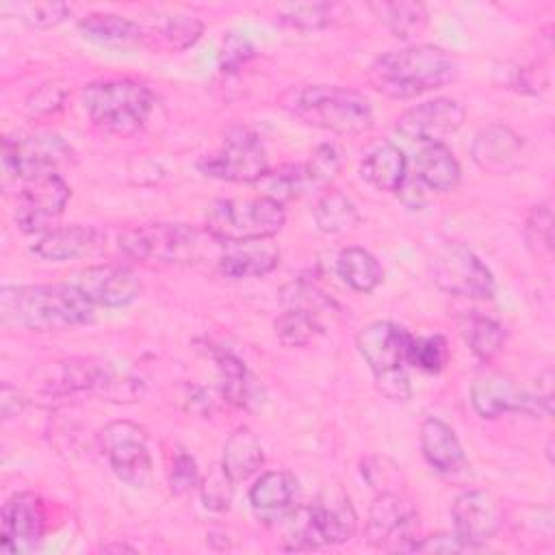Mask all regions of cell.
<instances>
[{"mask_svg":"<svg viewBox=\"0 0 555 555\" xmlns=\"http://www.w3.org/2000/svg\"><path fill=\"white\" fill-rule=\"evenodd\" d=\"M93 304L72 284L4 286L0 317L7 327L33 332H61L93 321Z\"/></svg>","mask_w":555,"mask_h":555,"instance_id":"1","label":"cell"},{"mask_svg":"<svg viewBox=\"0 0 555 555\" xmlns=\"http://www.w3.org/2000/svg\"><path fill=\"white\" fill-rule=\"evenodd\" d=\"M455 69L457 65L444 48L421 43L379 54L369 67V82L388 98L408 100L444 87L453 80Z\"/></svg>","mask_w":555,"mask_h":555,"instance_id":"2","label":"cell"},{"mask_svg":"<svg viewBox=\"0 0 555 555\" xmlns=\"http://www.w3.org/2000/svg\"><path fill=\"white\" fill-rule=\"evenodd\" d=\"M117 243L128 258L163 264H219L223 251V243L206 228L186 223H141L124 230Z\"/></svg>","mask_w":555,"mask_h":555,"instance_id":"3","label":"cell"},{"mask_svg":"<svg viewBox=\"0 0 555 555\" xmlns=\"http://www.w3.org/2000/svg\"><path fill=\"white\" fill-rule=\"evenodd\" d=\"M284 106L306 124L345 137L362 134L373 126L369 100L349 87L306 85L293 89Z\"/></svg>","mask_w":555,"mask_h":555,"instance_id":"4","label":"cell"},{"mask_svg":"<svg viewBox=\"0 0 555 555\" xmlns=\"http://www.w3.org/2000/svg\"><path fill=\"white\" fill-rule=\"evenodd\" d=\"M286 551H312L321 546L343 544L353 538L358 516L349 494L338 486L321 490L314 503L299 505L286 518Z\"/></svg>","mask_w":555,"mask_h":555,"instance_id":"5","label":"cell"},{"mask_svg":"<svg viewBox=\"0 0 555 555\" xmlns=\"http://www.w3.org/2000/svg\"><path fill=\"white\" fill-rule=\"evenodd\" d=\"M82 106L98 130L117 137H132L145 126L154 98L139 80L108 78L89 82L82 89Z\"/></svg>","mask_w":555,"mask_h":555,"instance_id":"6","label":"cell"},{"mask_svg":"<svg viewBox=\"0 0 555 555\" xmlns=\"http://www.w3.org/2000/svg\"><path fill=\"white\" fill-rule=\"evenodd\" d=\"M410 338L412 334L392 321H373L356 336V347L373 373L375 388L392 401H408L412 397L405 373Z\"/></svg>","mask_w":555,"mask_h":555,"instance_id":"7","label":"cell"},{"mask_svg":"<svg viewBox=\"0 0 555 555\" xmlns=\"http://www.w3.org/2000/svg\"><path fill=\"white\" fill-rule=\"evenodd\" d=\"M284 221V206L264 195L251 199H215L206 208V230L221 243L273 238Z\"/></svg>","mask_w":555,"mask_h":555,"instance_id":"8","label":"cell"},{"mask_svg":"<svg viewBox=\"0 0 555 555\" xmlns=\"http://www.w3.org/2000/svg\"><path fill=\"white\" fill-rule=\"evenodd\" d=\"M197 169L206 178L228 182H258L269 171L264 145L249 128H232L219 150L202 156Z\"/></svg>","mask_w":555,"mask_h":555,"instance_id":"9","label":"cell"},{"mask_svg":"<svg viewBox=\"0 0 555 555\" xmlns=\"http://www.w3.org/2000/svg\"><path fill=\"white\" fill-rule=\"evenodd\" d=\"M429 269L436 286L444 293L470 299H490L494 295L492 271L462 243H442L434 251Z\"/></svg>","mask_w":555,"mask_h":555,"instance_id":"10","label":"cell"},{"mask_svg":"<svg viewBox=\"0 0 555 555\" xmlns=\"http://www.w3.org/2000/svg\"><path fill=\"white\" fill-rule=\"evenodd\" d=\"M418 512L399 492L382 490L366 516L364 538L373 548L379 551H410L418 540Z\"/></svg>","mask_w":555,"mask_h":555,"instance_id":"11","label":"cell"},{"mask_svg":"<svg viewBox=\"0 0 555 555\" xmlns=\"http://www.w3.org/2000/svg\"><path fill=\"white\" fill-rule=\"evenodd\" d=\"M98 442L115 477L130 488H145L152 479V455L147 431L132 421H113L100 434Z\"/></svg>","mask_w":555,"mask_h":555,"instance_id":"12","label":"cell"},{"mask_svg":"<svg viewBox=\"0 0 555 555\" xmlns=\"http://www.w3.org/2000/svg\"><path fill=\"white\" fill-rule=\"evenodd\" d=\"M69 154V145L54 132H15L2 139V167L20 180L56 171Z\"/></svg>","mask_w":555,"mask_h":555,"instance_id":"13","label":"cell"},{"mask_svg":"<svg viewBox=\"0 0 555 555\" xmlns=\"http://www.w3.org/2000/svg\"><path fill=\"white\" fill-rule=\"evenodd\" d=\"M69 195V184L56 171L24 180L15 202L17 228L26 234H43L56 228L54 223L63 215Z\"/></svg>","mask_w":555,"mask_h":555,"instance_id":"14","label":"cell"},{"mask_svg":"<svg viewBox=\"0 0 555 555\" xmlns=\"http://www.w3.org/2000/svg\"><path fill=\"white\" fill-rule=\"evenodd\" d=\"M466 111L453 98H434L399 115L395 132L412 143H442L464 124Z\"/></svg>","mask_w":555,"mask_h":555,"instance_id":"15","label":"cell"},{"mask_svg":"<svg viewBox=\"0 0 555 555\" xmlns=\"http://www.w3.org/2000/svg\"><path fill=\"white\" fill-rule=\"evenodd\" d=\"M453 533L470 548L479 551L494 538L503 522L501 501L488 490H466L451 505Z\"/></svg>","mask_w":555,"mask_h":555,"instance_id":"16","label":"cell"},{"mask_svg":"<svg viewBox=\"0 0 555 555\" xmlns=\"http://www.w3.org/2000/svg\"><path fill=\"white\" fill-rule=\"evenodd\" d=\"M48 525L46 503L35 492H15L2 507L0 546L7 553L37 548Z\"/></svg>","mask_w":555,"mask_h":555,"instance_id":"17","label":"cell"},{"mask_svg":"<svg viewBox=\"0 0 555 555\" xmlns=\"http://www.w3.org/2000/svg\"><path fill=\"white\" fill-rule=\"evenodd\" d=\"M72 284L93 304L104 308L130 306L139 299L143 284L139 275L124 264H93L78 271Z\"/></svg>","mask_w":555,"mask_h":555,"instance_id":"18","label":"cell"},{"mask_svg":"<svg viewBox=\"0 0 555 555\" xmlns=\"http://www.w3.org/2000/svg\"><path fill=\"white\" fill-rule=\"evenodd\" d=\"M470 403L481 418H499L507 412L542 414L529 390H520L507 375L486 371L470 386Z\"/></svg>","mask_w":555,"mask_h":555,"instance_id":"19","label":"cell"},{"mask_svg":"<svg viewBox=\"0 0 555 555\" xmlns=\"http://www.w3.org/2000/svg\"><path fill=\"white\" fill-rule=\"evenodd\" d=\"M249 507L254 516L273 527L299 507V481L288 470H267L249 488Z\"/></svg>","mask_w":555,"mask_h":555,"instance_id":"20","label":"cell"},{"mask_svg":"<svg viewBox=\"0 0 555 555\" xmlns=\"http://www.w3.org/2000/svg\"><path fill=\"white\" fill-rule=\"evenodd\" d=\"M522 152V139L503 124H490L481 128L470 143V156L477 167L496 176L514 171L520 165Z\"/></svg>","mask_w":555,"mask_h":555,"instance_id":"21","label":"cell"},{"mask_svg":"<svg viewBox=\"0 0 555 555\" xmlns=\"http://www.w3.org/2000/svg\"><path fill=\"white\" fill-rule=\"evenodd\" d=\"M104 245V234L95 225L72 223V225H56L35 241L30 251L43 260L63 262L72 258H82L98 251Z\"/></svg>","mask_w":555,"mask_h":555,"instance_id":"22","label":"cell"},{"mask_svg":"<svg viewBox=\"0 0 555 555\" xmlns=\"http://www.w3.org/2000/svg\"><path fill=\"white\" fill-rule=\"evenodd\" d=\"M280 262V247L271 238H251L238 243H223L219 258V273L232 280L262 278Z\"/></svg>","mask_w":555,"mask_h":555,"instance_id":"23","label":"cell"},{"mask_svg":"<svg viewBox=\"0 0 555 555\" xmlns=\"http://www.w3.org/2000/svg\"><path fill=\"white\" fill-rule=\"evenodd\" d=\"M421 453L431 468L442 475L457 473L466 466L464 447L449 423L438 416H427L418 429Z\"/></svg>","mask_w":555,"mask_h":555,"instance_id":"24","label":"cell"},{"mask_svg":"<svg viewBox=\"0 0 555 555\" xmlns=\"http://www.w3.org/2000/svg\"><path fill=\"white\" fill-rule=\"evenodd\" d=\"M215 362L219 369V390L228 403L243 410H256L262 405V384L249 373L238 356L230 351H219L215 353Z\"/></svg>","mask_w":555,"mask_h":555,"instance_id":"25","label":"cell"},{"mask_svg":"<svg viewBox=\"0 0 555 555\" xmlns=\"http://www.w3.org/2000/svg\"><path fill=\"white\" fill-rule=\"evenodd\" d=\"M462 169L455 154L444 143H427L414 160V180L431 191H453L460 182Z\"/></svg>","mask_w":555,"mask_h":555,"instance_id":"26","label":"cell"},{"mask_svg":"<svg viewBox=\"0 0 555 555\" xmlns=\"http://www.w3.org/2000/svg\"><path fill=\"white\" fill-rule=\"evenodd\" d=\"M360 176L377 191L397 193L408 180V158L399 145L382 143L364 156Z\"/></svg>","mask_w":555,"mask_h":555,"instance_id":"27","label":"cell"},{"mask_svg":"<svg viewBox=\"0 0 555 555\" xmlns=\"http://www.w3.org/2000/svg\"><path fill=\"white\" fill-rule=\"evenodd\" d=\"M262 462L264 453L256 434L249 427H236L223 444L221 468L236 483L249 479L262 466Z\"/></svg>","mask_w":555,"mask_h":555,"instance_id":"28","label":"cell"},{"mask_svg":"<svg viewBox=\"0 0 555 555\" xmlns=\"http://www.w3.org/2000/svg\"><path fill=\"white\" fill-rule=\"evenodd\" d=\"M80 33L102 46H134L143 39V28L117 13H89L78 22Z\"/></svg>","mask_w":555,"mask_h":555,"instance_id":"29","label":"cell"},{"mask_svg":"<svg viewBox=\"0 0 555 555\" xmlns=\"http://www.w3.org/2000/svg\"><path fill=\"white\" fill-rule=\"evenodd\" d=\"M336 271L343 278V282L358 293H371L373 288L379 286L384 278L377 258L364 247L340 249L336 258Z\"/></svg>","mask_w":555,"mask_h":555,"instance_id":"30","label":"cell"},{"mask_svg":"<svg viewBox=\"0 0 555 555\" xmlns=\"http://www.w3.org/2000/svg\"><path fill=\"white\" fill-rule=\"evenodd\" d=\"M460 332L466 345L470 347V351L483 362L492 360L503 349V343H505L503 325L492 317H486L479 312H466L460 319Z\"/></svg>","mask_w":555,"mask_h":555,"instance_id":"31","label":"cell"},{"mask_svg":"<svg viewBox=\"0 0 555 555\" xmlns=\"http://www.w3.org/2000/svg\"><path fill=\"white\" fill-rule=\"evenodd\" d=\"M371 9L386 24V28L399 37L410 39L425 30L427 26V9L421 2H373Z\"/></svg>","mask_w":555,"mask_h":555,"instance_id":"32","label":"cell"},{"mask_svg":"<svg viewBox=\"0 0 555 555\" xmlns=\"http://www.w3.org/2000/svg\"><path fill=\"white\" fill-rule=\"evenodd\" d=\"M312 219L321 232L338 234L358 223V208L343 191L330 189L317 199Z\"/></svg>","mask_w":555,"mask_h":555,"instance_id":"33","label":"cell"},{"mask_svg":"<svg viewBox=\"0 0 555 555\" xmlns=\"http://www.w3.org/2000/svg\"><path fill=\"white\" fill-rule=\"evenodd\" d=\"M280 301H282L284 310H301L306 314L317 317L319 321L325 314H336L338 312L336 301L327 293H323L319 286H314L306 280L288 282L280 291Z\"/></svg>","mask_w":555,"mask_h":555,"instance_id":"34","label":"cell"},{"mask_svg":"<svg viewBox=\"0 0 555 555\" xmlns=\"http://www.w3.org/2000/svg\"><path fill=\"white\" fill-rule=\"evenodd\" d=\"M258 186H260V195L264 197H271L275 202H280L282 206L295 197H299L301 193L308 191V182H306V176H304V165L297 163V165H284V167H278L275 171H267L260 180H258Z\"/></svg>","mask_w":555,"mask_h":555,"instance_id":"35","label":"cell"},{"mask_svg":"<svg viewBox=\"0 0 555 555\" xmlns=\"http://www.w3.org/2000/svg\"><path fill=\"white\" fill-rule=\"evenodd\" d=\"M338 4L334 2H297L286 4L278 11V22L299 28V30H317L325 28L334 22Z\"/></svg>","mask_w":555,"mask_h":555,"instance_id":"36","label":"cell"},{"mask_svg":"<svg viewBox=\"0 0 555 555\" xmlns=\"http://www.w3.org/2000/svg\"><path fill=\"white\" fill-rule=\"evenodd\" d=\"M273 327L275 336L288 347H306L323 332V323L301 310H282Z\"/></svg>","mask_w":555,"mask_h":555,"instance_id":"37","label":"cell"},{"mask_svg":"<svg viewBox=\"0 0 555 555\" xmlns=\"http://www.w3.org/2000/svg\"><path fill=\"white\" fill-rule=\"evenodd\" d=\"M408 364L416 366L423 373H440L449 360V347L444 336L429 334V336H412L408 343Z\"/></svg>","mask_w":555,"mask_h":555,"instance_id":"38","label":"cell"},{"mask_svg":"<svg viewBox=\"0 0 555 555\" xmlns=\"http://www.w3.org/2000/svg\"><path fill=\"white\" fill-rule=\"evenodd\" d=\"M525 243L529 251L538 258H551L553 251V208L551 202L535 204L527 215L525 228Z\"/></svg>","mask_w":555,"mask_h":555,"instance_id":"39","label":"cell"},{"mask_svg":"<svg viewBox=\"0 0 555 555\" xmlns=\"http://www.w3.org/2000/svg\"><path fill=\"white\" fill-rule=\"evenodd\" d=\"M304 165V176L310 189L327 191V186L334 182V178L340 171V152L332 143H321L312 150L310 158Z\"/></svg>","mask_w":555,"mask_h":555,"instance_id":"40","label":"cell"},{"mask_svg":"<svg viewBox=\"0 0 555 555\" xmlns=\"http://www.w3.org/2000/svg\"><path fill=\"white\" fill-rule=\"evenodd\" d=\"M204 33V24L193 17V15H169L165 17L158 28L156 35L160 37V41L171 48V50H186L191 48Z\"/></svg>","mask_w":555,"mask_h":555,"instance_id":"41","label":"cell"},{"mask_svg":"<svg viewBox=\"0 0 555 555\" xmlns=\"http://www.w3.org/2000/svg\"><path fill=\"white\" fill-rule=\"evenodd\" d=\"M199 496L206 509L210 512H223L232 503L234 494V481L228 477V473L219 466H212L202 479H199Z\"/></svg>","mask_w":555,"mask_h":555,"instance_id":"42","label":"cell"},{"mask_svg":"<svg viewBox=\"0 0 555 555\" xmlns=\"http://www.w3.org/2000/svg\"><path fill=\"white\" fill-rule=\"evenodd\" d=\"M22 22L33 28H52L65 22L72 9L65 2H24L15 7Z\"/></svg>","mask_w":555,"mask_h":555,"instance_id":"43","label":"cell"},{"mask_svg":"<svg viewBox=\"0 0 555 555\" xmlns=\"http://www.w3.org/2000/svg\"><path fill=\"white\" fill-rule=\"evenodd\" d=\"M254 54H256V50L247 37H243L238 33H228L221 41L217 63H219L221 72L232 74V72L241 69L249 59H254Z\"/></svg>","mask_w":555,"mask_h":555,"instance_id":"44","label":"cell"},{"mask_svg":"<svg viewBox=\"0 0 555 555\" xmlns=\"http://www.w3.org/2000/svg\"><path fill=\"white\" fill-rule=\"evenodd\" d=\"M199 470H197V462L193 455L178 451L173 455L171 468H169V488L173 494L182 496L189 494L193 488L199 486Z\"/></svg>","mask_w":555,"mask_h":555,"instance_id":"45","label":"cell"},{"mask_svg":"<svg viewBox=\"0 0 555 555\" xmlns=\"http://www.w3.org/2000/svg\"><path fill=\"white\" fill-rule=\"evenodd\" d=\"M67 89L61 87L59 80H50L46 85H41L28 100V108L33 113H52L56 108L63 106Z\"/></svg>","mask_w":555,"mask_h":555,"instance_id":"46","label":"cell"},{"mask_svg":"<svg viewBox=\"0 0 555 555\" xmlns=\"http://www.w3.org/2000/svg\"><path fill=\"white\" fill-rule=\"evenodd\" d=\"M470 551L455 533H436L418 538L412 553H464Z\"/></svg>","mask_w":555,"mask_h":555,"instance_id":"47","label":"cell"},{"mask_svg":"<svg viewBox=\"0 0 555 555\" xmlns=\"http://www.w3.org/2000/svg\"><path fill=\"white\" fill-rule=\"evenodd\" d=\"M24 395L13 388L11 384H2L0 388V412H2V418H11V416H17L22 410H24Z\"/></svg>","mask_w":555,"mask_h":555,"instance_id":"48","label":"cell"},{"mask_svg":"<svg viewBox=\"0 0 555 555\" xmlns=\"http://www.w3.org/2000/svg\"><path fill=\"white\" fill-rule=\"evenodd\" d=\"M102 551L104 553H121V551H128V553H134V548L132 546H128V544H106V546H102Z\"/></svg>","mask_w":555,"mask_h":555,"instance_id":"49","label":"cell"}]
</instances>
